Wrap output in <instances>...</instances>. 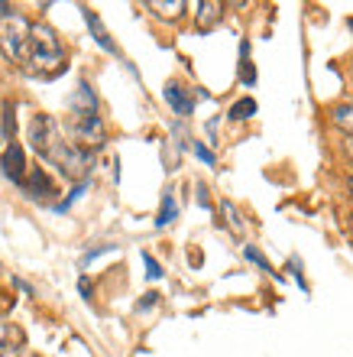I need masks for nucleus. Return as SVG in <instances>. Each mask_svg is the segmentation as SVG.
<instances>
[{"mask_svg": "<svg viewBox=\"0 0 353 357\" xmlns=\"http://www.w3.org/2000/svg\"><path fill=\"white\" fill-rule=\"evenodd\" d=\"M23 66L39 78H52L65 68V46L52 26L46 23H33L29 26V52Z\"/></svg>", "mask_w": 353, "mask_h": 357, "instance_id": "1", "label": "nucleus"}, {"mask_svg": "<svg viewBox=\"0 0 353 357\" xmlns=\"http://www.w3.org/2000/svg\"><path fill=\"white\" fill-rule=\"evenodd\" d=\"M29 23L26 17H19V13H3L0 17V49H3V56L10 62H17L23 66L26 62V52H29Z\"/></svg>", "mask_w": 353, "mask_h": 357, "instance_id": "2", "label": "nucleus"}, {"mask_svg": "<svg viewBox=\"0 0 353 357\" xmlns=\"http://www.w3.org/2000/svg\"><path fill=\"white\" fill-rule=\"evenodd\" d=\"M68 137H72V143L78 150L94 153L107 143V123H104V117L97 111L94 114H72V117H68Z\"/></svg>", "mask_w": 353, "mask_h": 357, "instance_id": "3", "label": "nucleus"}, {"mask_svg": "<svg viewBox=\"0 0 353 357\" xmlns=\"http://www.w3.org/2000/svg\"><path fill=\"white\" fill-rule=\"evenodd\" d=\"M46 162L49 166H56V169L65 178H72V182H88V176H91V153L78 150L72 140L58 143Z\"/></svg>", "mask_w": 353, "mask_h": 357, "instance_id": "4", "label": "nucleus"}, {"mask_svg": "<svg viewBox=\"0 0 353 357\" xmlns=\"http://www.w3.org/2000/svg\"><path fill=\"white\" fill-rule=\"evenodd\" d=\"M62 140H65V133H62V127H58V121L52 114H36V117L29 121V146H33L42 160H49L52 150H56Z\"/></svg>", "mask_w": 353, "mask_h": 357, "instance_id": "5", "label": "nucleus"}, {"mask_svg": "<svg viewBox=\"0 0 353 357\" xmlns=\"http://www.w3.org/2000/svg\"><path fill=\"white\" fill-rule=\"evenodd\" d=\"M23 192H26L29 198H36V202H49V198L58 195L56 182H52V176H49L42 166H29L26 169V178H23Z\"/></svg>", "mask_w": 353, "mask_h": 357, "instance_id": "6", "label": "nucleus"}, {"mask_svg": "<svg viewBox=\"0 0 353 357\" xmlns=\"http://www.w3.org/2000/svg\"><path fill=\"white\" fill-rule=\"evenodd\" d=\"M0 176H7L10 182H17V185H23V178H26V156H23V146H19L17 140L7 143V150H3V160H0Z\"/></svg>", "mask_w": 353, "mask_h": 357, "instance_id": "7", "label": "nucleus"}, {"mask_svg": "<svg viewBox=\"0 0 353 357\" xmlns=\"http://www.w3.org/2000/svg\"><path fill=\"white\" fill-rule=\"evenodd\" d=\"M166 101H168V107L178 114V117H188V114L195 111V101H191V94L185 91V88L178 85V82H168L166 85Z\"/></svg>", "mask_w": 353, "mask_h": 357, "instance_id": "8", "label": "nucleus"}, {"mask_svg": "<svg viewBox=\"0 0 353 357\" xmlns=\"http://www.w3.org/2000/svg\"><path fill=\"white\" fill-rule=\"evenodd\" d=\"M223 17V3H214V0H201V3H195V23L201 33H207L211 26H217Z\"/></svg>", "mask_w": 353, "mask_h": 357, "instance_id": "9", "label": "nucleus"}, {"mask_svg": "<svg viewBox=\"0 0 353 357\" xmlns=\"http://www.w3.org/2000/svg\"><path fill=\"white\" fill-rule=\"evenodd\" d=\"M81 17H84V23H88V29H91V36H94V43L101 49H107V52H117V46H113V39H111V33L104 29V23H101V17L94 13L91 7H81Z\"/></svg>", "mask_w": 353, "mask_h": 357, "instance_id": "10", "label": "nucleus"}, {"mask_svg": "<svg viewBox=\"0 0 353 357\" xmlns=\"http://www.w3.org/2000/svg\"><path fill=\"white\" fill-rule=\"evenodd\" d=\"M331 123H334L344 137H353V98H347V101L331 107Z\"/></svg>", "mask_w": 353, "mask_h": 357, "instance_id": "11", "label": "nucleus"}, {"mask_svg": "<svg viewBox=\"0 0 353 357\" xmlns=\"http://www.w3.org/2000/svg\"><path fill=\"white\" fill-rule=\"evenodd\" d=\"M94 111H97V94L91 91L88 82H81L78 91L72 94V114H94Z\"/></svg>", "mask_w": 353, "mask_h": 357, "instance_id": "12", "label": "nucleus"}, {"mask_svg": "<svg viewBox=\"0 0 353 357\" xmlns=\"http://www.w3.org/2000/svg\"><path fill=\"white\" fill-rule=\"evenodd\" d=\"M185 0H172V3H166V0H149L146 10H152L159 20H178L182 13H185Z\"/></svg>", "mask_w": 353, "mask_h": 357, "instance_id": "13", "label": "nucleus"}, {"mask_svg": "<svg viewBox=\"0 0 353 357\" xmlns=\"http://www.w3.org/2000/svg\"><path fill=\"white\" fill-rule=\"evenodd\" d=\"M175 218H178L175 195H172V192H166V195H162V208H159V215H156V227H166V225H172Z\"/></svg>", "mask_w": 353, "mask_h": 357, "instance_id": "14", "label": "nucleus"}, {"mask_svg": "<svg viewBox=\"0 0 353 357\" xmlns=\"http://www.w3.org/2000/svg\"><path fill=\"white\" fill-rule=\"evenodd\" d=\"M256 114V101L253 98H240V101L230 107V121H250Z\"/></svg>", "mask_w": 353, "mask_h": 357, "instance_id": "15", "label": "nucleus"}, {"mask_svg": "<svg viewBox=\"0 0 353 357\" xmlns=\"http://www.w3.org/2000/svg\"><path fill=\"white\" fill-rule=\"evenodd\" d=\"M221 211L227 215V225H230V231L243 234V218H240V211H237V205H233V202H221Z\"/></svg>", "mask_w": 353, "mask_h": 357, "instance_id": "16", "label": "nucleus"}, {"mask_svg": "<svg viewBox=\"0 0 353 357\" xmlns=\"http://www.w3.org/2000/svg\"><path fill=\"white\" fill-rule=\"evenodd\" d=\"M0 123H3V140L13 143V130H17V117H13V104H3V117H0Z\"/></svg>", "mask_w": 353, "mask_h": 357, "instance_id": "17", "label": "nucleus"}, {"mask_svg": "<svg viewBox=\"0 0 353 357\" xmlns=\"http://www.w3.org/2000/svg\"><path fill=\"white\" fill-rule=\"evenodd\" d=\"M243 254H246V260H253V264L260 266V270H266V273H272V266H269V260H266V257L260 254V250H256V247H243Z\"/></svg>", "mask_w": 353, "mask_h": 357, "instance_id": "18", "label": "nucleus"}, {"mask_svg": "<svg viewBox=\"0 0 353 357\" xmlns=\"http://www.w3.org/2000/svg\"><path fill=\"white\" fill-rule=\"evenodd\" d=\"M143 264H146V276H149V280H162V266L156 264V257L143 254Z\"/></svg>", "mask_w": 353, "mask_h": 357, "instance_id": "19", "label": "nucleus"}, {"mask_svg": "<svg viewBox=\"0 0 353 357\" xmlns=\"http://www.w3.org/2000/svg\"><path fill=\"white\" fill-rule=\"evenodd\" d=\"M195 156H198L201 162H205V166H214V162H217V160H214V153L207 150L205 143H195Z\"/></svg>", "mask_w": 353, "mask_h": 357, "instance_id": "20", "label": "nucleus"}, {"mask_svg": "<svg viewBox=\"0 0 353 357\" xmlns=\"http://www.w3.org/2000/svg\"><path fill=\"white\" fill-rule=\"evenodd\" d=\"M156 299H159L156 292H146V299L140 302V309H149V305H156Z\"/></svg>", "mask_w": 353, "mask_h": 357, "instance_id": "21", "label": "nucleus"}, {"mask_svg": "<svg viewBox=\"0 0 353 357\" xmlns=\"http://www.w3.org/2000/svg\"><path fill=\"white\" fill-rule=\"evenodd\" d=\"M344 153H347V160L353 162V137H344Z\"/></svg>", "mask_w": 353, "mask_h": 357, "instance_id": "22", "label": "nucleus"}, {"mask_svg": "<svg viewBox=\"0 0 353 357\" xmlns=\"http://www.w3.org/2000/svg\"><path fill=\"white\" fill-rule=\"evenodd\" d=\"M347 188H350V195H353V176H350V182H347Z\"/></svg>", "mask_w": 353, "mask_h": 357, "instance_id": "23", "label": "nucleus"}, {"mask_svg": "<svg viewBox=\"0 0 353 357\" xmlns=\"http://www.w3.org/2000/svg\"><path fill=\"white\" fill-rule=\"evenodd\" d=\"M350 227H353V218H350Z\"/></svg>", "mask_w": 353, "mask_h": 357, "instance_id": "24", "label": "nucleus"}, {"mask_svg": "<svg viewBox=\"0 0 353 357\" xmlns=\"http://www.w3.org/2000/svg\"><path fill=\"white\" fill-rule=\"evenodd\" d=\"M350 29H353V20H350Z\"/></svg>", "mask_w": 353, "mask_h": 357, "instance_id": "25", "label": "nucleus"}]
</instances>
